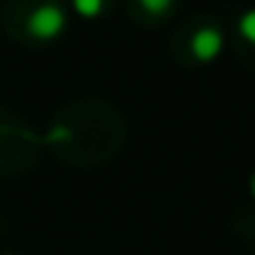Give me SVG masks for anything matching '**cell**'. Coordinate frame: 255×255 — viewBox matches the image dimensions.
<instances>
[{"label":"cell","mask_w":255,"mask_h":255,"mask_svg":"<svg viewBox=\"0 0 255 255\" xmlns=\"http://www.w3.org/2000/svg\"><path fill=\"white\" fill-rule=\"evenodd\" d=\"M36 145L28 132L22 129L0 127V173H19L25 170V162H33Z\"/></svg>","instance_id":"1"},{"label":"cell","mask_w":255,"mask_h":255,"mask_svg":"<svg viewBox=\"0 0 255 255\" xmlns=\"http://www.w3.org/2000/svg\"><path fill=\"white\" fill-rule=\"evenodd\" d=\"M63 28H66V11L52 0L36 6L28 17V33L36 39H55Z\"/></svg>","instance_id":"2"},{"label":"cell","mask_w":255,"mask_h":255,"mask_svg":"<svg viewBox=\"0 0 255 255\" xmlns=\"http://www.w3.org/2000/svg\"><path fill=\"white\" fill-rule=\"evenodd\" d=\"M220 50H222V30L206 25V28H200L198 33L192 36V55L198 58V61H203V63L214 61V58L220 55Z\"/></svg>","instance_id":"3"},{"label":"cell","mask_w":255,"mask_h":255,"mask_svg":"<svg viewBox=\"0 0 255 255\" xmlns=\"http://www.w3.org/2000/svg\"><path fill=\"white\" fill-rule=\"evenodd\" d=\"M239 33H242L250 44H255V8H250V11L239 19Z\"/></svg>","instance_id":"4"},{"label":"cell","mask_w":255,"mask_h":255,"mask_svg":"<svg viewBox=\"0 0 255 255\" xmlns=\"http://www.w3.org/2000/svg\"><path fill=\"white\" fill-rule=\"evenodd\" d=\"M72 3L83 17H96L105 8V0H72Z\"/></svg>","instance_id":"5"},{"label":"cell","mask_w":255,"mask_h":255,"mask_svg":"<svg viewBox=\"0 0 255 255\" xmlns=\"http://www.w3.org/2000/svg\"><path fill=\"white\" fill-rule=\"evenodd\" d=\"M140 6L148 14H154V17H162V14H167L173 8V0H140Z\"/></svg>","instance_id":"6"},{"label":"cell","mask_w":255,"mask_h":255,"mask_svg":"<svg viewBox=\"0 0 255 255\" xmlns=\"http://www.w3.org/2000/svg\"><path fill=\"white\" fill-rule=\"evenodd\" d=\"M253 192H255V176H253Z\"/></svg>","instance_id":"7"},{"label":"cell","mask_w":255,"mask_h":255,"mask_svg":"<svg viewBox=\"0 0 255 255\" xmlns=\"http://www.w3.org/2000/svg\"><path fill=\"white\" fill-rule=\"evenodd\" d=\"M6 255H11V253H6Z\"/></svg>","instance_id":"8"}]
</instances>
